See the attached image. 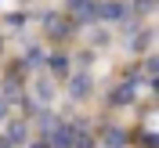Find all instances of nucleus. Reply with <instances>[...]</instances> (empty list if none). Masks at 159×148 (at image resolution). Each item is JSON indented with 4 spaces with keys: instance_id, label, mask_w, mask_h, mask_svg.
Returning a JSON list of instances; mask_svg holds the SVG:
<instances>
[{
    "instance_id": "obj_1",
    "label": "nucleus",
    "mask_w": 159,
    "mask_h": 148,
    "mask_svg": "<svg viewBox=\"0 0 159 148\" xmlns=\"http://www.w3.org/2000/svg\"><path fill=\"white\" fill-rule=\"evenodd\" d=\"M90 94H94V79H90V72L87 69L72 72V76H69V98L72 101H87Z\"/></svg>"
},
{
    "instance_id": "obj_2",
    "label": "nucleus",
    "mask_w": 159,
    "mask_h": 148,
    "mask_svg": "<svg viewBox=\"0 0 159 148\" xmlns=\"http://www.w3.org/2000/svg\"><path fill=\"white\" fill-rule=\"evenodd\" d=\"M134 101H138V76H134V79H123V83L109 94V105H112V109H123V105H134Z\"/></svg>"
},
{
    "instance_id": "obj_3",
    "label": "nucleus",
    "mask_w": 159,
    "mask_h": 148,
    "mask_svg": "<svg viewBox=\"0 0 159 148\" xmlns=\"http://www.w3.org/2000/svg\"><path fill=\"white\" fill-rule=\"evenodd\" d=\"M4 123H7V130H4V137H7V145L22 148L25 141H29V123H25V119H4Z\"/></svg>"
},
{
    "instance_id": "obj_4",
    "label": "nucleus",
    "mask_w": 159,
    "mask_h": 148,
    "mask_svg": "<svg viewBox=\"0 0 159 148\" xmlns=\"http://www.w3.org/2000/svg\"><path fill=\"white\" fill-rule=\"evenodd\" d=\"M101 141H105V148H127L130 145V134L123 127H112V123H109V127L101 130Z\"/></svg>"
},
{
    "instance_id": "obj_5",
    "label": "nucleus",
    "mask_w": 159,
    "mask_h": 148,
    "mask_svg": "<svg viewBox=\"0 0 159 148\" xmlns=\"http://www.w3.org/2000/svg\"><path fill=\"white\" fill-rule=\"evenodd\" d=\"M43 65L51 69V76H69V65H72V58L58 51V54H47V58H43Z\"/></svg>"
},
{
    "instance_id": "obj_6",
    "label": "nucleus",
    "mask_w": 159,
    "mask_h": 148,
    "mask_svg": "<svg viewBox=\"0 0 159 148\" xmlns=\"http://www.w3.org/2000/svg\"><path fill=\"white\" fill-rule=\"evenodd\" d=\"M33 94H36V105H51V101H54V83H51V76H40L36 83H33Z\"/></svg>"
},
{
    "instance_id": "obj_7",
    "label": "nucleus",
    "mask_w": 159,
    "mask_h": 148,
    "mask_svg": "<svg viewBox=\"0 0 159 148\" xmlns=\"http://www.w3.org/2000/svg\"><path fill=\"white\" fill-rule=\"evenodd\" d=\"M156 11V0H134L130 4V15H152Z\"/></svg>"
},
{
    "instance_id": "obj_8",
    "label": "nucleus",
    "mask_w": 159,
    "mask_h": 148,
    "mask_svg": "<svg viewBox=\"0 0 159 148\" xmlns=\"http://www.w3.org/2000/svg\"><path fill=\"white\" fill-rule=\"evenodd\" d=\"M72 61H80V69H90L94 65V51H80V58L72 54Z\"/></svg>"
},
{
    "instance_id": "obj_9",
    "label": "nucleus",
    "mask_w": 159,
    "mask_h": 148,
    "mask_svg": "<svg viewBox=\"0 0 159 148\" xmlns=\"http://www.w3.org/2000/svg\"><path fill=\"white\" fill-rule=\"evenodd\" d=\"M22 22H25V15H7V25H11V29H22Z\"/></svg>"
},
{
    "instance_id": "obj_10",
    "label": "nucleus",
    "mask_w": 159,
    "mask_h": 148,
    "mask_svg": "<svg viewBox=\"0 0 159 148\" xmlns=\"http://www.w3.org/2000/svg\"><path fill=\"white\" fill-rule=\"evenodd\" d=\"M156 145H159V141H156V134H152V130H148V134L141 137V148H156Z\"/></svg>"
},
{
    "instance_id": "obj_11",
    "label": "nucleus",
    "mask_w": 159,
    "mask_h": 148,
    "mask_svg": "<svg viewBox=\"0 0 159 148\" xmlns=\"http://www.w3.org/2000/svg\"><path fill=\"white\" fill-rule=\"evenodd\" d=\"M22 148H51V145H47V137H36V141H25Z\"/></svg>"
},
{
    "instance_id": "obj_12",
    "label": "nucleus",
    "mask_w": 159,
    "mask_h": 148,
    "mask_svg": "<svg viewBox=\"0 0 159 148\" xmlns=\"http://www.w3.org/2000/svg\"><path fill=\"white\" fill-rule=\"evenodd\" d=\"M7 105H11V101L4 98V94H0V123H4V119H7Z\"/></svg>"
},
{
    "instance_id": "obj_13",
    "label": "nucleus",
    "mask_w": 159,
    "mask_h": 148,
    "mask_svg": "<svg viewBox=\"0 0 159 148\" xmlns=\"http://www.w3.org/2000/svg\"><path fill=\"white\" fill-rule=\"evenodd\" d=\"M94 43H109V33H105V29H94Z\"/></svg>"
},
{
    "instance_id": "obj_14",
    "label": "nucleus",
    "mask_w": 159,
    "mask_h": 148,
    "mask_svg": "<svg viewBox=\"0 0 159 148\" xmlns=\"http://www.w3.org/2000/svg\"><path fill=\"white\" fill-rule=\"evenodd\" d=\"M0 54H4V40H0Z\"/></svg>"
}]
</instances>
